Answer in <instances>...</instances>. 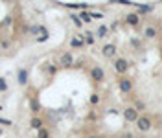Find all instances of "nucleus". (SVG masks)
<instances>
[{"instance_id":"15","label":"nucleus","mask_w":162,"mask_h":138,"mask_svg":"<svg viewBox=\"0 0 162 138\" xmlns=\"http://www.w3.org/2000/svg\"><path fill=\"white\" fill-rule=\"evenodd\" d=\"M46 39H48V33H46V30L42 28V35H39V39H37V41H39V42H44Z\"/></svg>"},{"instance_id":"1","label":"nucleus","mask_w":162,"mask_h":138,"mask_svg":"<svg viewBox=\"0 0 162 138\" xmlns=\"http://www.w3.org/2000/svg\"><path fill=\"white\" fill-rule=\"evenodd\" d=\"M90 76H92V79L96 81V83H100V81H103V70L100 68V66H94L92 70H90Z\"/></svg>"},{"instance_id":"10","label":"nucleus","mask_w":162,"mask_h":138,"mask_svg":"<svg viewBox=\"0 0 162 138\" xmlns=\"http://www.w3.org/2000/svg\"><path fill=\"white\" fill-rule=\"evenodd\" d=\"M83 42H85V41H81L79 37H75V39H72V41H70V44H72L74 48H79V46H83Z\"/></svg>"},{"instance_id":"5","label":"nucleus","mask_w":162,"mask_h":138,"mask_svg":"<svg viewBox=\"0 0 162 138\" xmlns=\"http://www.w3.org/2000/svg\"><path fill=\"white\" fill-rule=\"evenodd\" d=\"M30 127H31V129H41V127H44V123H42V120L41 118H37V116H33V118H31L30 120Z\"/></svg>"},{"instance_id":"19","label":"nucleus","mask_w":162,"mask_h":138,"mask_svg":"<svg viewBox=\"0 0 162 138\" xmlns=\"http://www.w3.org/2000/svg\"><path fill=\"white\" fill-rule=\"evenodd\" d=\"M81 18L85 20V22H90V15H89V13H85V11L81 13Z\"/></svg>"},{"instance_id":"18","label":"nucleus","mask_w":162,"mask_h":138,"mask_svg":"<svg viewBox=\"0 0 162 138\" xmlns=\"http://www.w3.org/2000/svg\"><path fill=\"white\" fill-rule=\"evenodd\" d=\"M72 20H74V22H75V26H78V28H79V26H83V24H81V20H79V17H75V15H72Z\"/></svg>"},{"instance_id":"23","label":"nucleus","mask_w":162,"mask_h":138,"mask_svg":"<svg viewBox=\"0 0 162 138\" xmlns=\"http://www.w3.org/2000/svg\"><path fill=\"white\" fill-rule=\"evenodd\" d=\"M90 101H92V103H98V101H100V98H98V96H96V94H94V96L90 98Z\"/></svg>"},{"instance_id":"8","label":"nucleus","mask_w":162,"mask_h":138,"mask_svg":"<svg viewBox=\"0 0 162 138\" xmlns=\"http://www.w3.org/2000/svg\"><path fill=\"white\" fill-rule=\"evenodd\" d=\"M120 90L122 92H129V90H131V81H129V79H122L120 81Z\"/></svg>"},{"instance_id":"6","label":"nucleus","mask_w":162,"mask_h":138,"mask_svg":"<svg viewBox=\"0 0 162 138\" xmlns=\"http://www.w3.org/2000/svg\"><path fill=\"white\" fill-rule=\"evenodd\" d=\"M136 122H138V129H140V131H147L149 127H151V123H149L147 118H138Z\"/></svg>"},{"instance_id":"11","label":"nucleus","mask_w":162,"mask_h":138,"mask_svg":"<svg viewBox=\"0 0 162 138\" xmlns=\"http://www.w3.org/2000/svg\"><path fill=\"white\" fill-rule=\"evenodd\" d=\"M30 107H31V111H33V112H39V109H41V107H39V103H37L33 98L30 100Z\"/></svg>"},{"instance_id":"20","label":"nucleus","mask_w":162,"mask_h":138,"mask_svg":"<svg viewBox=\"0 0 162 138\" xmlns=\"http://www.w3.org/2000/svg\"><path fill=\"white\" fill-rule=\"evenodd\" d=\"M55 72H57V68L53 66V65H50V66H48V74H50V76H53Z\"/></svg>"},{"instance_id":"12","label":"nucleus","mask_w":162,"mask_h":138,"mask_svg":"<svg viewBox=\"0 0 162 138\" xmlns=\"http://www.w3.org/2000/svg\"><path fill=\"white\" fill-rule=\"evenodd\" d=\"M39 138H50V134H48V131L44 129V127H41V129H39Z\"/></svg>"},{"instance_id":"14","label":"nucleus","mask_w":162,"mask_h":138,"mask_svg":"<svg viewBox=\"0 0 162 138\" xmlns=\"http://www.w3.org/2000/svg\"><path fill=\"white\" fill-rule=\"evenodd\" d=\"M9 44H11V42H9L7 39H2V41H0V48H2V50H6V48H9Z\"/></svg>"},{"instance_id":"25","label":"nucleus","mask_w":162,"mask_h":138,"mask_svg":"<svg viewBox=\"0 0 162 138\" xmlns=\"http://www.w3.org/2000/svg\"><path fill=\"white\" fill-rule=\"evenodd\" d=\"M92 138H96V136H92Z\"/></svg>"},{"instance_id":"9","label":"nucleus","mask_w":162,"mask_h":138,"mask_svg":"<svg viewBox=\"0 0 162 138\" xmlns=\"http://www.w3.org/2000/svg\"><path fill=\"white\" fill-rule=\"evenodd\" d=\"M114 52H116V48H114L112 44H107V46H103V54H105L107 57H112V55H114Z\"/></svg>"},{"instance_id":"2","label":"nucleus","mask_w":162,"mask_h":138,"mask_svg":"<svg viewBox=\"0 0 162 138\" xmlns=\"http://www.w3.org/2000/svg\"><path fill=\"white\" fill-rule=\"evenodd\" d=\"M72 63H74L72 54H63V55H61V66H64V68H70V66H72Z\"/></svg>"},{"instance_id":"24","label":"nucleus","mask_w":162,"mask_h":138,"mask_svg":"<svg viewBox=\"0 0 162 138\" xmlns=\"http://www.w3.org/2000/svg\"><path fill=\"white\" fill-rule=\"evenodd\" d=\"M0 111H2V107H0Z\"/></svg>"},{"instance_id":"21","label":"nucleus","mask_w":162,"mask_h":138,"mask_svg":"<svg viewBox=\"0 0 162 138\" xmlns=\"http://www.w3.org/2000/svg\"><path fill=\"white\" fill-rule=\"evenodd\" d=\"M105 33H107V30H105V26H101V28L98 30V35H100V37H103Z\"/></svg>"},{"instance_id":"4","label":"nucleus","mask_w":162,"mask_h":138,"mask_svg":"<svg viewBox=\"0 0 162 138\" xmlns=\"http://www.w3.org/2000/svg\"><path fill=\"white\" fill-rule=\"evenodd\" d=\"M114 68H116V72L124 74V72L127 70V61H125V59H118V61L114 63Z\"/></svg>"},{"instance_id":"7","label":"nucleus","mask_w":162,"mask_h":138,"mask_svg":"<svg viewBox=\"0 0 162 138\" xmlns=\"http://www.w3.org/2000/svg\"><path fill=\"white\" fill-rule=\"evenodd\" d=\"M18 83H20V85H26V83H28V72H26L24 68L18 70Z\"/></svg>"},{"instance_id":"17","label":"nucleus","mask_w":162,"mask_h":138,"mask_svg":"<svg viewBox=\"0 0 162 138\" xmlns=\"http://www.w3.org/2000/svg\"><path fill=\"white\" fill-rule=\"evenodd\" d=\"M85 42H87V44H94V37H92L90 33H87V39H85Z\"/></svg>"},{"instance_id":"13","label":"nucleus","mask_w":162,"mask_h":138,"mask_svg":"<svg viewBox=\"0 0 162 138\" xmlns=\"http://www.w3.org/2000/svg\"><path fill=\"white\" fill-rule=\"evenodd\" d=\"M6 90H7V83L4 77H0V92H6Z\"/></svg>"},{"instance_id":"3","label":"nucleus","mask_w":162,"mask_h":138,"mask_svg":"<svg viewBox=\"0 0 162 138\" xmlns=\"http://www.w3.org/2000/svg\"><path fill=\"white\" fill-rule=\"evenodd\" d=\"M124 116H125L127 122H135V120H138V112H136V109H127V111L124 112Z\"/></svg>"},{"instance_id":"16","label":"nucleus","mask_w":162,"mask_h":138,"mask_svg":"<svg viewBox=\"0 0 162 138\" xmlns=\"http://www.w3.org/2000/svg\"><path fill=\"white\" fill-rule=\"evenodd\" d=\"M127 22H131V24H136V22H138V18H136L135 15H129V17H127Z\"/></svg>"},{"instance_id":"22","label":"nucleus","mask_w":162,"mask_h":138,"mask_svg":"<svg viewBox=\"0 0 162 138\" xmlns=\"http://www.w3.org/2000/svg\"><path fill=\"white\" fill-rule=\"evenodd\" d=\"M0 123H2V125H11V120H4V118H0Z\"/></svg>"}]
</instances>
